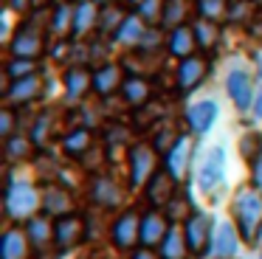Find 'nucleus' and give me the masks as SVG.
Listing matches in <instances>:
<instances>
[{
	"label": "nucleus",
	"mask_w": 262,
	"mask_h": 259,
	"mask_svg": "<svg viewBox=\"0 0 262 259\" xmlns=\"http://www.w3.org/2000/svg\"><path fill=\"white\" fill-rule=\"evenodd\" d=\"M183 14H186V0H166V9H164V26L169 28H178L183 20Z\"/></svg>",
	"instance_id": "72a5a7b5"
},
{
	"label": "nucleus",
	"mask_w": 262,
	"mask_h": 259,
	"mask_svg": "<svg viewBox=\"0 0 262 259\" xmlns=\"http://www.w3.org/2000/svg\"><path fill=\"white\" fill-rule=\"evenodd\" d=\"M127 3H133V6H141V3H144V0H127Z\"/></svg>",
	"instance_id": "49530a36"
},
{
	"label": "nucleus",
	"mask_w": 262,
	"mask_h": 259,
	"mask_svg": "<svg viewBox=\"0 0 262 259\" xmlns=\"http://www.w3.org/2000/svg\"><path fill=\"white\" fill-rule=\"evenodd\" d=\"M82 234H85V225H82L79 217H74V214H65V217L57 220V225H54V242H57L62 251H71V248H76L82 242Z\"/></svg>",
	"instance_id": "9d476101"
},
{
	"label": "nucleus",
	"mask_w": 262,
	"mask_h": 259,
	"mask_svg": "<svg viewBox=\"0 0 262 259\" xmlns=\"http://www.w3.org/2000/svg\"><path fill=\"white\" fill-rule=\"evenodd\" d=\"M164 9H166V0H144L136 14L141 17L147 26H155V23L164 20Z\"/></svg>",
	"instance_id": "c85d7f7f"
},
{
	"label": "nucleus",
	"mask_w": 262,
	"mask_h": 259,
	"mask_svg": "<svg viewBox=\"0 0 262 259\" xmlns=\"http://www.w3.org/2000/svg\"><path fill=\"white\" fill-rule=\"evenodd\" d=\"M91 197H93V203H99V206L113 208V206L121 203V189L116 186V180H110V178H96L93 186H91Z\"/></svg>",
	"instance_id": "6ab92c4d"
},
{
	"label": "nucleus",
	"mask_w": 262,
	"mask_h": 259,
	"mask_svg": "<svg viewBox=\"0 0 262 259\" xmlns=\"http://www.w3.org/2000/svg\"><path fill=\"white\" fill-rule=\"evenodd\" d=\"M121 84H124V79H121V68L119 65H102L99 71H93V90L102 96L113 93V90H119Z\"/></svg>",
	"instance_id": "a211bd4d"
},
{
	"label": "nucleus",
	"mask_w": 262,
	"mask_h": 259,
	"mask_svg": "<svg viewBox=\"0 0 262 259\" xmlns=\"http://www.w3.org/2000/svg\"><path fill=\"white\" fill-rule=\"evenodd\" d=\"M54 3H57V6H59V3H65V0H54Z\"/></svg>",
	"instance_id": "09e8293b"
},
{
	"label": "nucleus",
	"mask_w": 262,
	"mask_h": 259,
	"mask_svg": "<svg viewBox=\"0 0 262 259\" xmlns=\"http://www.w3.org/2000/svg\"><path fill=\"white\" fill-rule=\"evenodd\" d=\"M223 175H226V149H223V146H214V149H209V155L203 158V163H200V172H198L200 191H203V195L214 191L217 186H220Z\"/></svg>",
	"instance_id": "f03ea898"
},
{
	"label": "nucleus",
	"mask_w": 262,
	"mask_h": 259,
	"mask_svg": "<svg viewBox=\"0 0 262 259\" xmlns=\"http://www.w3.org/2000/svg\"><path fill=\"white\" fill-rule=\"evenodd\" d=\"M239 152H243L245 158H251V161H259L262 158V138L256 133L245 135V138L239 141Z\"/></svg>",
	"instance_id": "c9c22d12"
},
{
	"label": "nucleus",
	"mask_w": 262,
	"mask_h": 259,
	"mask_svg": "<svg viewBox=\"0 0 262 259\" xmlns=\"http://www.w3.org/2000/svg\"><path fill=\"white\" fill-rule=\"evenodd\" d=\"M34 3H42V0H34Z\"/></svg>",
	"instance_id": "3c124183"
},
{
	"label": "nucleus",
	"mask_w": 262,
	"mask_h": 259,
	"mask_svg": "<svg viewBox=\"0 0 262 259\" xmlns=\"http://www.w3.org/2000/svg\"><path fill=\"white\" fill-rule=\"evenodd\" d=\"M62 146H65L68 155H82V152L91 146V133H88V130H74V133L65 135Z\"/></svg>",
	"instance_id": "2f4dec72"
},
{
	"label": "nucleus",
	"mask_w": 262,
	"mask_h": 259,
	"mask_svg": "<svg viewBox=\"0 0 262 259\" xmlns=\"http://www.w3.org/2000/svg\"><path fill=\"white\" fill-rule=\"evenodd\" d=\"M192 28H194V37H198V45L206 51H211L217 45V39H220V31H217L214 20H203L200 17V23H194Z\"/></svg>",
	"instance_id": "bb28decb"
},
{
	"label": "nucleus",
	"mask_w": 262,
	"mask_h": 259,
	"mask_svg": "<svg viewBox=\"0 0 262 259\" xmlns=\"http://www.w3.org/2000/svg\"><path fill=\"white\" fill-rule=\"evenodd\" d=\"M29 234H23L20 228H9L3 234V242H0V256L3 259H26L29 253Z\"/></svg>",
	"instance_id": "dca6fc26"
},
{
	"label": "nucleus",
	"mask_w": 262,
	"mask_h": 259,
	"mask_svg": "<svg viewBox=\"0 0 262 259\" xmlns=\"http://www.w3.org/2000/svg\"><path fill=\"white\" fill-rule=\"evenodd\" d=\"M91 84H93V73L85 71V68H68L65 71V93H68L71 101H79Z\"/></svg>",
	"instance_id": "f3484780"
},
{
	"label": "nucleus",
	"mask_w": 262,
	"mask_h": 259,
	"mask_svg": "<svg viewBox=\"0 0 262 259\" xmlns=\"http://www.w3.org/2000/svg\"><path fill=\"white\" fill-rule=\"evenodd\" d=\"M226 90H228V96H231V101H234L237 110H248V107L254 104V84H251V73L248 71L234 68V71L228 73V79H226Z\"/></svg>",
	"instance_id": "0eeeda50"
},
{
	"label": "nucleus",
	"mask_w": 262,
	"mask_h": 259,
	"mask_svg": "<svg viewBox=\"0 0 262 259\" xmlns=\"http://www.w3.org/2000/svg\"><path fill=\"white\" fill-rule=\"evenodd\" d=\"M74 17H76V9H74V6L59 3L57 9H54V23H51V28H54L57 34H65L68 28L74 31Z\"/></svg>",
	"instance_id": "c756f323"
},
{
	"label": "nucleus",
	"mask_w": 262,
	"mask_h": 259,
	"mask_svg": "<svg viewBox=\"0 0 262 259\" xmlns=\"http://www.w3.org/2000/svg\"><path fill=\"white\" fill-rule=\"evenodd\" d=\"M12 130H14V113L12 110H3V113H0V135L12 138Z\"/></svg>",
	"instance_id": "4c0bfd02"
},
{
	"label": "nucleus",
	"mask_w": 262,
	"mask_h": 259,
	"mask_svg": "<svg viewBox=\"0 0 262 259\" xmlns=\"http://www.w3.org/2000/svg\"><path fill=\"white\" fill-rule=\"evenodd\" d=\"M42 45H46V39H42L40 28L26 23V26H20V31L12 39V54L20 56V59H37L42 54Z\"/></svg>",
	"instance_id": "39448f33"
},
{
	"label": "nucleus",
	"mask_w": 262,
	"mask_h": 259,
	"mask_svg": "<svg viewBox=\"0 0 262 259\" xmlns=\"http://www.w3.org/2000/svg\"><path fill=\"white\" fill-rule=\"evenodd\" d=\"M152 175H155V149L147 144H136L130 149V180H133V186L149 183Z\"/></svg>",
	"instance_id": "423d86ee"
},
{
	"label": "nucleus",
	"mask_w": 262,
	"mask_h": 259,
	"mask_svg": "<svg viewBox=\"0 0 262 259\" xmlns=\"http://www.w3.org/2000/svg\"><path fill=\"white\" fill-rule=\"evenodd\" d=\"M31 3H34V0H9V9L12 11H29Z\"/></svg>",
	"instance_id": "ea45409f"
},
{
	"label": "nucleus",
	"mask_w": 262,
	"mask_h": 259,
	"mask_svg": "<svg viewBox=\"0 0 262 259\" xmlns=\"http://www.w3.org/2000/svg\"><path fill=\"white\" fill-rule=\"evenodd\" d=\"M113 242L116 248H133L136 240H141V217L136 211H124L119 220L113 223Z\"/></svg>",
	"instance_id": "1a4fd4ad"
},
{
	"label": "nucleus",
	"mask_w": 262,
	"mask_h": 259,
	"mask_svg": "<svg viewBox=\"0 0 262 259\" xmlns=\"http://www.w3.org/2000/svg\"><path fill=\"white\" fill-rule=\"evenodd\" d=\"M254 180H256V189L262 191V158L254 161Z\"/></svg>",
	"instance_id": "79ce46f5"
},
{
	"label": "nucleus",
	"mask_w": 262,
	"mask_h": 259,
	"mask_svg": "<svg viewBox=\"0 0 262 259\" xmlns=\"http://www.w3.org/2000/svg\"><path fill=\"white\" fill-rule=\"evenodd\" d=\"M234 214H237L239 234L245 240H254L256 228L262 225V195L256 189H239L237 200H234Z\"/></svg>",
	"instance_id": "f257e3e1"
},
{
	"label": "nucleus",
	"mask_w": 262,
	"mask_h": 259,
	"mask_svg": "<svg viewBox=\"0 0 262 259\" xmlns=\"http://www.w3.org/2000/svg\"><path fill=\"white\" fill-rule=\"evenodd\" d=\"M206 73H209V62H206L203 56H186V59H181L178 73H175L178 76V90H181V93L194 90L206 79Z\"/></svg>",
	"instance_id": "6e6552de"
},
{
	"label": "nucleus",
	"mask_w": 262,
	"mask_h": 259,
	"mask_svg": "<svg viewBox=\"0 0 262 259\" xmlns=\"http://www.w3.org/2000/svg\"><path fill=\"white\" fill-rule=\"evenodd\" d=\"M198 11L203 20H220L228 14V0H198Z\"/></svg>",
	"instance_id": "473e14b6"
},
{
	"label": "nucleus",
	"mask_w": 262,
	"mask_h": 259,
	"mask_svg": "<svg viewBox=\"0 0 262 259\" xmlns=\"http://www.w3.org/2000/svg\"><path fill=\"white\" fill-rule=\"evenodd\" d=\"M96 3H104V6H110V3H113V0H96Z\"/></svg>",
	"instance_id": "de8ad7c7"
},
{
	"label": "nucleus",
	"mask_w": 262,
	"mask_h": 259,
	"mask_svg": "<svg viewBox=\"0 0 262 259\" xmlns=\"http://www.w3.org/2000/svg\"><path fill=\"white\" fill-rule=\"evenodd\" d=\"M214 118H217V104H214V101H209V99L192 104V107H189V113H186L189 127H192L198 135H206V133H209L211 124H214Z\"/></svg>",
	"instance_id": "4468645a"
},
{
	"label": "nucleus",
	"mask_w": 262,
	"mask_h": 259,
	"mask_svg": "<svg viewBox=\"0 0 262 259\" xmlns=\"http://www.w3.org/2000/svg\"><path fill=\"white\" fill-rule=\"evenodd\" d=\"M48 138V116H40L34 124V144H42Z\"/></svg>",
	"instance_id": "58836bf2"
},
{
	"label": "nucleus",
	"mask_w": 262,
	"mask_h": 259,
	"mask_svg": "<svg viewBox=\"0 0 262 259\" xmlns=\"http://www.w3.org/2000/svg\"><path fill=\"white\" fill-rule=\"evenodd\" d=\"M6 73H9V79H12V82L31 76V73H34V59H20V56H14V59L9 62Z\"/></svg>",
	"instance_id": "f704fd0d"
},
{
	"label": "nucleus",
	"mask_w": 262,
	"mask_h": 259,
	"mask_svg": "<svg viewBox=\"0 0 262 259\" xmlns=\"http://www.w3.org/2000/svg\"><path fill=\"white\" fill-rule=\"evenodd\" d=\"M37 203H40V197H37L34 186H29V183L9 186V191H6V211H9V217H17V220L31 217L34 208H37Z\"/></svg>",
	"instance_id": "7ed1b4c3"
},
{
	"label": "nucleus",
	"mask_w": 262,
	"mask_h": 259,
	"mask_svg": "<svg viewBox=\"0 0 262 259\" xmlns=\"http://www.w3.org/2000/svg\"><path fill=\"white\" fill-rule=\"evenodd\" d=\"M133 259H161V256L152 251V248H141V251L133 253Z\"/></svg>",
	"instance_id": "a19ab883"
},
{
	"label": "nucleus",
	"mask_w": 262,
	"mask_h": 259,
	"mask_svg": "<svg viewBox=\"0 0 262 259\" xmlns=\"http://www.w3.org/2000/svg\"><path fill=\"white\" fill-rule=\"evenodd\" d=\"M144 26H147V23H144L138 14H127V20L121 23L116 39H121V42H127V45H138L144 39V34H147V28H144Z\"/></svg>",
	"instance_id": "a878e982"
},
{
	"label": "nucleus",
	"mask_w": 262,
	"mask_h": 259,
	"mask_svg": "<svg viewBox=\"0 0 262 259\" xmlns=\"http://www.w3.org/2000/svg\"><path fill=\"white\" fill-rule=\"evenodd\" d=\"M26 234H29V240L34 242L37 248H42L48 240H51V225H48L42 217H31L29 225H26Z\"/></svg>",
	"instance_id": "7c9ffc66"
},
{
	"label": "nucleus",
	"mask_w": 262,
	"mask_h": 259,
	"mask_svg": "<svg viewBox=\"0 0 262 259\" xmlns=\"http://www.w3.org/2000/svg\"><path fill=\"white\" fill-rule=\"evenodd\" d=\"M121 93H124L127 104L141 107V104L149 101V82L141 79V76H130V79H124V84H121Z\"/></svg>",
	"instance_id": "4be33fe9"
},
{
	"label": "nucleus",
	"mask_w": 262,
	"mask_h": 259,
	"mask_svg": "<svg viewBox=\"0 0 262 259\" xmlns=\"http://www.w3.org/2000/svg\"><path fill=\"white\" fill-rule=\"evenodd\" d=\"M166 234H169V223H166L164 214L149 211V214H144V217H141V242L147 248L161 245Z\"/></svg>",
	"instance_id": "ddd939ff"
},
{
	"label": "nucleus",
	"mask_w": 262,
	"mask_h": 259,
	"mask_svg": "<svg viewBox=\"0 0 262 259\" xmlns=\"http://www.w3.org/2000/svg\"><path fill=\"white\" fill-rule=\"evenodd\" d=\"M251 242H254L256 248H262V225L256 228V234H254V240H251Z\"/></svg>",
	"instance_id": "a18cd8bd"
},
{
	"label": "nucleus",
	"mask_w": 262,
	"mask_h": 259,
	"mask_svg": "<svg viewBox=\"0 0 262 259\" xmlns=\"http://www.w3.org/2000/svg\"><path fill=\"white\" fill-rule=\"evenodd\" d=\"M183 234H186L189 251L192 253H206L209 245H211V220H209V214L194 211L192 217L186 220V225H183Z\"/></svg>",
	"instance_id": "20e7f679"
},
{
	"label": "nucleus",
	"mask_w": 262,
	"mask_h": 259,
	"mask_svg": "<svg viewBox=\"0 0 262 259\" xmlns=\"http://www.w3.org/2000/svg\"><path fill=\"white\" fill-rule=\"evenodd\" d=\"M6 149H9V158H26L31 146H29V141H26V138H17V135H12V138H9V146H6Z\"/></svg>",
	"instance_id": "e433bc0d"
},
{
	"label": "nucleus",
	"mask_w": 262,
	"mask_h": 259,
	"mask_svg": "<svg viewBox=\"0 0 262 259\" xmlns=\"http://www.w3.org/2000/svg\"><path fill=\"white\" fill-rule=\"evenodd\" d=\"M254 113H256V118H262V90H259V96H256V101H254Z\"/></svg>",
	"instance_id": "c03bdc74"
},
{
	"label": "nucleus",
	"mask_w": 262,
	"mask_h": 259,
	"mask_svg": "<svg viewBox=\"0 0 262 259\" xmlns=\"http://www.w3.org/2000/svg\"><path fill=\"white\" fill-rule=\"evenodd\" d=\"M251 34H254V37H259V39H262V14H256V20L251 23Z\"/></svg>",
	"instance_id": "37998d69"
},
{
	"label": "nucleus",
	"mask_w": 262,
	"mask_h": 259,
	"mask_svg": "<svg viewBox=\"0 0 262 259\" xmlns=\"http://www.w3.org/2000/svg\"><path fill=\"white\" fill-rule=\"evenodd\" d=\"M237 253V231L231 223H223L214 234V256L217 259H231Z\"/></svg>",
	"instance_id": "412c9836"
},
{
	"label": "nucleus",
	"mask_w": 262,
	"mask_h": 259,
	"mask_svg": "<svg viewBox=\"0 0 262 259\" xmlns=\"http://www.w3.org/2000/svg\"><path fill=\"white\" fill-rule=\"evenodd\" d=\"M40 88H42L40 76H37V73H31V76H26V79L12 82V88L6 90V96H9V101H31V99H37V96H40Z\"/></svg>",
	"instance_id": "aec40b11"
},
{
	"label": "nucleus",
	"mask_w": 262,
	"mask_h": 259,
	"mask_svg": "<svg viewBox=\"0 0 262 259\" xmlns=\"http://www.w3.org/2000/svg\"><path fill=\"white\" fill-rule=\"evenodd\" d=\"M194 48H200V45H198V37H194L192 26L172 28V34H169V54L172 56L186 59V56H194Z\"/></svg>",
	"instance_id": "2eb2a0df"
},
{
	"label": "nucleus",
	"mask_w": 262,
	"mask_h": 259,
	"mask_svg": "<svg viewBox=\"0 0 262 259\" xmlns=\"http://www.w3.org/2000/svg\"><path fill=\"white\" fill-rule=\"evenodd\" d=\"M127 20V14L121 9H113V6H104L102 9V14H99V31L102 34H119V28H121V23Z\"/></svg>",
	"instance_id": "cd10ccee"
},
{
	"label": "nucleus",
	"mask_w": 262,
	"mask_h": 259,
	"mask_svg": "<svg viewBox=\"0 0 262 259\" xmlns=\"http://www.w3.org/2000/svg\"><path fill=\"white\" fill-rule=\"evenodd\" d=\"M189 158H192V138H189V135H181V138L175 141V146L166 152V169L172 172L175 180H181L183 175H186Z\"/></svg>",
	"instance_id": "9b49d317"
},
{
	"label": "nucleus",
	"mask_w": 262,
	"mask_h": 259,
	"mask_svg": "<svg viewBox=\"0 0 262 259\" xmlns=\"http://www.w3.org/2000/svg\"><path fill=\"white\" fill-rule=\"evenodd\" d=\"M93 26H99V9L93 3H88V0H82V3L76 6L74 34H76V37H82V34H88Z\"/></svg>",
	"instance_id": "b1692460"
},
{
	"label": "nucleus",
	"mask_w": 262,
	"mask_h": 259,
	"mask_svg": "<svg viewBox=\"0 0 262 259\" xmlns=\"http://www.w3.org/2000/svg\"><path fill=\"white\" fill-rule=\"evenodd\" d=\"M42 206H46L48 214H57V217H65L71 211V197L65 189L59 186H48L46 195H42Z\"/></svg>",
	"instance_id": "5701e85b"
},
{
	"label": "nucleus",
	"mask_w": 262,
	"mask_h": 259,
	"mask_svg": "<svg viewBox=\"0 0 262 259\" xmlns=\"http://www.w3.org/2000/svg\"><path fill=\"white\" fill-rule=\"evenodd\" d=\"M254 3H256V6H262V0H254Z\"/></svg>",
	"instance_id": "8fccbe9b"
},
{
	"label": "nucleus",
	"mask_w": 262,
	"mask_h": 259,
	"mask_svg": "<svg viewBox=\"0 0 262 259\" xmlns=\"http://www.w3.org/2000/svg\"><path fill=\"white\" fill-rule=\"evenodd\" d=\"M172 195H175V178H172L169 169H158V172L149 178V186H147L149 203H155V206H164V203L172 200Z\"/></svg>",
	"instance_id": "f8f14e48"
},
{
	"label": "nucleus",
	"mask_w": 262,
	"mask_h": 259,
	"mask_svg": "<svg viewBox=\"0 0 262 259\" xmlns=\"http://www.w3.org/2000/svg\"><path fill=\"white\" fill-rule=\"evenodd\" d=\"M186 248H189L186 234H181V228H169V234L161 242V259H183Z\"/></svg>",
	"instance_id": "393cba45"
}]
</instances>
